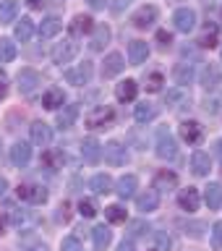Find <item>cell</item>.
Segmentation results:
<instances>
[{"mask_svg": "<svg viewBox=\"0 0 222 251\" xmlns=\"http://www.w3.org/2000/svg\"><path fill=\"white\" fill-rule=\"evenodd\" d=\"M154 152L160 160H173L178 154V141L173 136V131L168 126H160L157 128V136H154Z\"/></svg>", "mask_w": 222, "mask_h": 251, "instance_id": "6da1fadb", "label": "cell"}, {"mask_svg": "<svg viewBox=\"0 0 222 251\" xmlns=\"http://www.w3.org/2000/svg\"><path fill=\"white\" fill-rule=\"evenodd\" d=\"M115 121V113H113V107H107V105H99V107H94L92 113H86L84 118V123H86V128H92V131H97V128H110Z\"/></svg>", "mask_w": 222, "mask_h": 251, "instance_id": "7a4b0ae2", "label": "cell"}, {"mask_svg": "<svg viewBox=\"0 0 222 251\" xmlns=\"http://www.w3.org/2000/svg\"><path fill=\"white\" fill-rule=\"evenodd\" d=\"M102 157H105V162L110 165V168H121V165L128 162V149H125L123 141H107L105 147H102Z\"/></svg>", "mask_w": 222, "mask_h": 251, "instance_id": "3957f363", "label": "cell"}, {"mask_svg": "<svg viewBox=\"0 0 222 251\" xmlns=\"http://www.w3.org/2000/svg\"><path fill=\"white\" fill-rule=\"evenodd\" d=\"M92 74H94V66L89 60H84V63H78L76 68H68L66 71V81L68 84H74V86H86L92 81Z\"/></svg>", "mask_w": 222, "mask_h": 251, "instance_id": "277c9868", "label": "cell"}, {"mask_svg": "<svg viewBox=\"0 0 222 251\" xmlns=\"http://www.w3.org/2000/svg\"><path fill=\"white\" fill-rule=\"evenodd\" d=\"M76 55H78V42H74V39H63L52 47V63H58V66L71 63Z\"/></svg>", "mask_w": 222, "mask_h": 251, "instance_id": "5b68a950", "label": "cell"}, {"mask_svg": "<svg viewBox=\"0 0 222 251\" xmlns=\"http://www.w3.org/2000/svg\"><path fill=\"white\" fill-rule=\"evenodd\" d=\"M173 26H175L178 31H183V34H188V31L196 29V11L194 8H178L175 13H173Z\"/></svg>", "mask_w": 222, "mask_h": 251, "instance_id": "8992f818", "label": "cell"}, {"mask_svg": "<svg viewBox=\"0 0 222 251\" xmlns=\"http://www.w3.org/2000/svg\"><path fill=\"white\" fill-rule=\"evenodd\" d=\"M16 81H19L21 94H31V92H37L39 84H42V76H39V71H34V68H21L19 76H16Z\"/></svg>", "mask_w": 222, "mask_h": 251, "instance_id": "52a82bcc", "label": "cell"}, {"mask_svg": "<svg viewBox=\"0 0 222 251\" xmlns=\"http://www.w3.org/2000/svg\"><path fill=\"white\" fill-rule=\"evenodd\" d=\"M199 204H201V194H199V188H194V186H188V188H180L178 191V207L183 209V212H196L199 209Z\"/></svg>", "mask_w": 222, "mask_h": 251, "instance_id": "ba28073f", "label": "cell"}, {"mask_svg": "<svg viewBox=\"0 0 222 251\" xmlns=\"http://www.w3.org/2000/svg\"><path fill=\"white\" fill-rule=\"evenodd\" d=\"M136 188H139V178L133 176V173H125V176H121V178L115 180L113 191L125 201V199H133V196H136Z\"/></svg>", "mask_w": 222, "mask_h": 251, "instance_id": "9c48e42d", "label": "cell"}, {"mask_svg": "<svg viewBox=\"0 0 222 251\" xmlns=\"http://www.w3.org/2000/svg\"><path fill=\"white\" fill-rule=\"evenodd\" d=\"M136 209L141 215H152V212L160 209V194L154 188H147V191L136 194Z\"/></svg>", "mask_w": 222, "mask_h": 251, "instance_id": "30bf717a", "label": "cell"}, {"mask_svg": "<svg viewBox=\"0 0 222 251\" xmlns=\"http://www.w3.org/2000/svg\"><path fill=\"white\" fill-rule=\"evenodd\" d=\"M157 19H160V11H157V5H141L139 11L131 16V21H133V26H136V29L154 26Z\"/></svg>", "mask_w": 222, "mask_h": 251, "instance_id": "8fae6325", "label": "cell"}, {"mask_svg": "<svg viewBox=\"0 0 222 251\" xmlns=\"http://www.w3.org/2000/svg\"><path fill=\"white\" fill-rule=\"evenodd\" d=\"M180 139L188 141L191 147L201 144V139H204V126H201L199 121H183V123H180Z\"/></svg>", "mask_w": 222, "mask_h": 251, "instance_id": "7c38bea8", "label": "cell"}, {"mask_svg": "<svg viewBox=\"0 0 222 251\" xmlns=\"http://www.w3.org/2000/svg\"><path fill=\"white\" fill-rule=\"evenodd\" d=\"M222 81V71L215 66V63H207L201 68V76H199V84L204 86V92H215Z\"/></svg>", "mask_w": 222, "mask_h": 251, "instance_id": "4fadbf2b", "label": "cell"}, {"mask_svg": "<svg viewBox=\"0 0 222 251\" xmlns=\"http://www.w3.org/2000/svg\"><path fill=\"white\" fill-rule=\"evenodd\" d=\"M19 199L29 201V204H45L47 201V188L34 186V183H24V186H19Z\"/></svg>", "mask_w": 222, "mask_h": 251, "instance_id": "5bb4252c", "label": "cell"}, {"mask_svg": "<svg viewBox=\"0 0 222 251\" xmlns=\"http://www.w3.org/2000/svg\"><path fill=\"white\" fill-rule=\"evenodd\" d=\"M154 191L157 194H170V191H175V188H178V176H175V173H173V170H160V173H157V176H154Z\"/></svg>", "mask_w": 222, "mask_h": 251, "instance_id": "9a60e30c", "label": "cell"}, {"mask_svg": "<svg viewBox=\"0 0 222 251\" xmlns=\"http://www.w3.org/2000/svg\"><path fill=\"white\" fill-rule=\"evenodd\" d=\"M31 128V144H37V147H50V141H52V128L47 126L45 121H34L29 126Z\"/></svg>", "mask_w": 222, "mask_h": 251, "instance_id": "2e32d148", "label": "cell"}, {"mask_svg": "<svg viewBox=\"0 0 222 251\" xmlns=\"http://www.w3.org/2000/svg\"><path fill=\"white\" fill-rule=\"evenodd\" d=\"M110 37H113V31H110L107 24H99V26H94V29H92V39H89V50H92V52L105 50L107 42H110Z\"/></svg>", "mask_w": 222, "mask_h": 251, "instance_id": "e0dca14e", "label": "cell"}, {"mask_svg": "<svg viewBox=\"0 0 222 251\" xmlns=\"http://www.w3.org/2000/svg\"><path fill=\"white\" fill-rule=\"evenodd\" d=\"M31 160V144H26V141H16V144L11 147V162L13 168H26Z\"/></svg>", "mask_w": 222, "mask_h": 251, "instance_id": "ac0fdd59", "label": "cell"}, {"mask_svg": "<svg viewBox=\"0 0 222 251\" xmlns=\"http://www.w3.org/2000/svg\"><path fill=\"white\" fill-rule=\"evenodd\" d=\"M212 170V157L207 152H201V149H196V152L191 154V173L199 178H207Z\"/></svg>", "mask_w": 222, "mask_h": 251, "instance_id": "d6986e66", "label": "cell"}, {"mask_svg": "<svg viewBox=\"0 0 222 251\" xmlns=\"http://www.w3.org/2000/svg\"><path fill=\"white\" fill-rule=\"evenodd\" d=\"M92 29H94V19H92V16H84V13L74 16V21L68 24V31H71V37H74V39L89 34Z\"/></svg>", "mask_w": 222, "mask_h": 251, "instance_id": "ffe728a7", "label": "cell"}, {"mask_svg": "<svg viewBox=\"0 0 222 251\" xmlns=\"http://www.w3.org/2000/svg\"><path fill=\"white\" fill-rule=\"evenodd\" d=\"M125 68V58L121 52H110L107 58H105V63H102V76L105 78H113V76H118L121 71Z\"/></svg>", "mask_w": 222, "mask_h": 251, "instance_id": "44dd1931", "label": "cell"}, {"mask_svg": "<svg viewBox=\"0 0 222 251\" xmlns=\"http://www.w3.org/2000/svg\"><path fill=\"white\" fill-rule=\"evenodd\" d=\"M149 58V45L144 39H133L128 45V63L131 66H141V63H147Z\"/></svg>", "mask_w": 222, "mask_h": 251, "instance_id": "7402d4cb", "label": "cell"}, {"mask_svg": "<svg viewBox=\"0 0 222 251\" xmlns=\"http://www.w3.org/2000/svg\"><path fill=\"white\" fill-rule=\"evenodd\" d=\"M81 157H84L86 162H92V165L99 162V160H102V144H99L94 136L84 139V141H81Z\"/></svg>", "mask_w": 222, "mask_h": 251, "instance_id": "603a6c76", "label": "cell"}, {"mask_svg": "<svg viewBox=\"0 0 222 251\" xmlns=\"http://www.w3.org/2000/svg\"><path fill=\"white\" fill-rule=\"evenodd\" d=\"M89 188L94 194H99V196H105V194H110L115 188V180L107 176V173H97V176H92L89 178Z\"/></svg>", "mask_w": 222, "mask_h": 251, "instance_id": "cb8c5ba5", "label": "cell"}, {"mask_svg": "<svg viewBox=\"0 0 222 251\" xmlns=\"http://www.w3.org/2000/svg\"><path fill=\"white\" fill-rule=\"evenodd\" d=\"M180 230H183V235H188V238L199 241V238L207 235L209 225L204 223V220H186V223H180Z\"/></svg>", "mask_w": 222, "mask_h": 251, "instance_id": "d4e9b609", "label": "cell"}, {"mask_svg": "<svg viewBox=\"0 0 222 251\" xmlns=\"http://www.w3.org/2000/svg\"><path fill=\"white\" fill-rule=\"evenodd\" d=\"M63 105H66V94H63V89H58V86H50V89L42 94V107L45 110H60Z\"/></svg>", "mask_w": 222, "mask_h": 251, "instance_id": "484cf974", "label": "cell"}, {"mask_svg": "<svg viewBox=\"0 0 222 251\" xmlns=\"http://www.w3.org/2000/svg\"><path fill=\"white\" fill-rule=\"evenodd\" d=\"M204 204L209 207V212L222 209V183H209L204 188Z\"/></svg>", "mask_w": 222, "mask_h": 251, "instance_id": "4316f807", "label": "cell"}, {"mask_svg": "<svg viewBox=\"0 0 222 251\" xmlns=\"http://www.w3.org/2000/svg\"><path fill=\"white\" fill-rule=\"evenodd\" d=\"M136 94H139V84L133 81V78H125V81H121L115 86V97L121 102H133Z\"/></svg>", "mask_w": 222, "mask_h": 251, "instance_id": "83f0119b", "label": "cell"}, {"mask_svg": "<svg viewBox=\"0 0 222 251\" xmlns=\"http://www.w3.org/2000/svg\"><path fill=\"white\" fill-rule=\"evenodd\" d=\"M60 29H63V21L58 19V16H47V19L39 24V37H42V39H52V37L60 34Z\"/></svg>", "mask_w": 222, "mask_h": 251, "instance_id": "f1b7e54d", "label": "cell"}, {"mask_svg": "<svg viewBox=\"0 0 222 251\" xmlns=\"http://www.w3.org/2000/svg\"><path fill=\"white\" fill-rule=\"evenodd\" d=\"M173 78H175V84L178 86H188L194 81V63H186V60H180L175 71H173Z\"/></svg>", "mask_w": 222, "mask_h": 251, "instance_id": "f546056e", "label": "cell"}, {"mask_svg": "<svg viewBox=\"0 0 222 251\" xmlns=\"http://www.w3.org/2000/svg\"><path fill=\"white\" fill-rule=\"evenodd\" d=\"M133 118H136L139 126L152 123L157 118V105H152V102H141V105H136V110H133Z\"/></svg>", "mask_w": 222, "mask_h": 251, "instance_id": "4dcf8cb0", "label": "cell"}, {"mask_svg": "<svg viewBox=\"0 0 222 251\" xmlns=\"http://www.w3.org/2000/svg\"><path fill=\"white\" fill-rule=\"evenodd\" d=\"M92 238H94V249L97 251H105L110 246V241H113V230H110L107 225H97L92 230Z\"/></svg>", "mask_w": 222, "mask_h": 251, "instance_id": "1f68e13d", "label": "cell"}, {"mask_svg": "<svg viewBox=\"0 0 222 251\" xmlns=\"http://www.w3.org/2000/svg\"><path fill=\"white\" fill-rule=\"evenodd\" d=\"M16 13H19V0H0V24L16 21Z\"/></svg>", "mask_w": 222, "mask_h": 251, "instance_id": "d6a6232c", "label": "cell"}, {"mask_svg": "<svg viewBox=\"0 0 222 251\" xmlns=\"http://www.w3.org/2000/svg\"><path fill=\"white\" fill-rule=\"evenodd\" d=\"M105 217H107V223L121 225V223L128 220V212H125L123 204H110V207H105Z\"/></svg>", "mask_w": 222, "mask_h": 251, "instance_id": "836d02e7", "label": "cell"}, {"mask_svg": "<svg viewBox=\"0 0 222 251\" xmlns=\"http://www.w3.org/2000/svg\"><path fill=\"white\" fill-rule=\"evenodd\" d=\"M16 39H19V42H29L31 37H34V24H31V19H26V16H24V19L16 24Z\"/></svg>", "mask_w": 222, "mask_h": 251, "instance_id": "e575fe53", "label": "cell"}, {"mask_svg": "<svg viewBox=\"0 0 222 251\" xmlns=\"http://www.w3.org/2000/svg\"><path fill=\"white\" fill-rule=\"evenodd\" d=\"M16 42L11 37H0V63H11L16 60Z\"/></svg>", "mask_w": 222, "mask_h": 251, "instance_id": "d590c367", "label": "cell"}, {"mask_svg": "<svg viewBox=\"0 0 222 251\" xmlns=\"http://www.w3.org/2000/svg\"><path fill=\"white\" fill-rule=\"evenodd\" d=\"M76 115H78L76 105H63V110L58 113V126H60V128H71L74 121H76Z\"/></svg>", "mask_w": 222, "mask_h": 251, "instance_id": "8d00e7d4", "label": "cell"}, {"mask_svg": "<svg viewBox=\"0 0 222 251\" xmlns=\"http://www.w3.org/2000/svg\"><path fill=\"white\" fill-rule=\"evenodd\" d=\"M217 42H220V29H217V26H209V24H207V29H204L201 37H199V45H201V47H209V50H212V47H217Z\"/></svg>", "mask_w": 222, "mask_h": 251, "instance_id": "74e56055", "label": "cell"}, {"mask_svg": "<svg viewBox=\"0 0 222 251\" xmlns=\"http://www.w3.org/2000/svg\"><path fill=\"white\" fill-rule=\"evenodd\" d=\"M154 243H157V251H175V238H173L168 230H157Z\"/></svg>", "mask_w": 222, "mask_h": 251, "instance_id": "f35d334b", "label": "cell"}, {"mask_svg": "<svg viewBox=\"0 0 222 251\" xmlns=\"http://www.w3.org/2000/svg\"><path fill=\"white\" fill-rule=\"evenodd\" d=\"M97 212H99L97 201H94V199H89V196L78 201V215H81V217H94V215H97Z\"/></svg>", "mask_w": 222, "mask_h": 251, "instance_id": "ab89813d", "label": "cell"}, {"mask_svg": "<svg viewBox=\"0 0 222 251\" xmlns=\"http://www.w3.org/2000/svg\"><path fill=\"white\" fill-rule=\"evenodd\" d=\"M162 84H165V76L160 74V71H154V74L147 76V92H162Z\"/></svg>", "mask_w": 222, "mask_h": 251, "instance_id": "60d3db41", "label": "cell"}, {"mask_svg": "<svg viewBox=\"0 0 222 251\" xmlns=\"http://www.w3.org/2000/svg\"><path fill=\"white\" fill-rule=\"evenodd\" d=\"M149 230H152V225L144 223V220H133V223H131V235H133V238H147Z\"/></svg>", "mask_w": 222, "mask_h": 251, "instance_id": "b9f144b4", "label": "cell"}, {"mask_svg": "<svg viewBox=\"0 0 222 251\" xmlns=\"http://www.w3.org/2000/svg\"><path fill=\"white\" fill-rule=\"evenodd\" d=\"M60 251H84V243L76 238V235H66L60 241Z\"/></svg>", "mask_w": 222, "mask_h": 251, "instance_id": "7bdbcfd3", "label": "cell"}, {"mask_svg": "<svg viewBox=\"0 0 222 251\" xmlns=\"http://www.w3.org/2000/svg\"><path fill=\"white\" fill-rule=\"evenodd\" d=\"M212 249L215 251H222V220H217L215 225H212Z\"/></svg>", "mask_w": 222, "mask_h": 251, "instance_id": "ee69618b", "label": "cell"}, {"mask_svg": "<svg viewBox=\"0 0 222 251\" xmlns=\"http://www.w3.org/2000/svg\"><path fill=\"white\" fill-rule=\"evenodd\" d=\"M220 107H222V97H220V94H212V97L204 100V110H207L209 115L220 113Z\"/></svg>", "mask_w": 222, "mask_h": 251, "instance_id": "f6af8a7d", "label": "cell"}, {"mask_svg": "<svg viewBox=\"0 0 222 251\" xmlns=\"http://www.w3.org/2000/svg\"><path fill=\"white\" fill-rule=\"evenodd\" d=\"M157 45H160L162 50H168V47L173 45V34H170V31H165V29H160V31H157Z\"/></svg>", "mask_w": 222, "mask_h": 251, "instance_id": "bcb514c9", "label": "cell"}, {"mask_svg": "<svg viewBox=\"0 0 222 251\" xmlns=\"http://www.w3.org/2000/svg\"><path fill=\"white\" fill-rule=\"evenodd\" d=\"M42 160H45V165H47L50 170H58V168H60V165H58L60 154H58V152H45V157H42Z\"/></svg>", "mask_w": 222, "mask_h": 251, "instance_id": "7dc6e473", "label": "cell"}, {"mask_svg": "<svg viewBox=\"0 0 222 251\" xmlns=\"http://www.w3.org/2000/svg\"><path fill=\"white\" fill-rule=\"evenodd\" d=\"M118 251H136V246H133L131 238H123L121 243H118Z\"/></svg>", "mask_w": 222, "mask_h": 251, "instance_id": "c3c4849f", "label": "cell"}, {"mask_svg": "<svg viewBox=\"0 0 222 251\" xmlns=\"http://www.w3.org/2000/svg\"><path fill=\"white\" fill-rule=\"evenodd\" d=\"M5 94H8V76L0 74V100H3Z\"/></svg>", "mask_w": 222, "mask_h": 251, "instance_id": "681fc988", "label": "cell"}, {"mask_svg": "<svg viewBox=\"0 0 222 251\" xmlns=\"http://www.w3.org/2000/svg\"><path fill=\"white\" fill-rule=\"evenodd\" d=\"M89 5L94 8V11H99V8H105V5H107V0H89Z\"/></svg>", "mask_w": 222, "mask_h": 251, "instance_id": "f907efd6", "label": "cell"}, {"mask_svg": "<svg viewBox=\"0 0 222 251\" xmlns=\"http://www.w3.org/2000/svg\"><path fill=\"white\" fill-rule=\"evenodd\" d=\"M24 251H50L45 246V243H34V246H29V249H24Z\"/></svg>", "mask_w": 222, "mask_h": 251, "instance_id": "816d5d0a", "label": "cell"}, {"mask_svg": "<svg viewBox=\"0 0 222 251\" xmlns=\"http://www.w3.org/2000/svg\"><path fill=\"white\" fill-rule=\"evenodd\" d=\"M5 191H8V180L0 176V196H5Z\"/></svg>", "mask_w": 222, "mask_h": 251, "instance_id": "f5cc1de1", "label": "cell"}, {"mask_svg": "<svg viewBox=\"0 0 222 251\" xmlns=\"http://www.w3.org/2000/svg\"><path fill=\"white\" fill-rule=\"evenodd\" d=\"M26 3H29V8H42L45 0H26Z\"/></svg>", "mask_w": 222, "mask_h": 251, "instance_id": "db71d44e", "label": "cell"}, {"mask_svg": "<svg viewBox=\"0 0 222 251\" xmlns=\"http://www.w3.org/2000/svg\"><path fill=\"white\" fill-rule=\"evenodd\" d=\"M215 154L222 160V139H217V144H215Z\"/></svg>", "mask_w": 222, "mask_h": 251, "instance_id": "11a10c76", "label": "cell"}, {"mask_svg": "<svg viewBox=\"0 0 222 251\" xmlns=\"http://www.w3.org/2000/svg\"><path fill=\"white\" fill-rule=\"evenodd\" d=\"M0 147H3V139H0Z\"/></svg>", "mask_w": 222, "mask_h": 251, "instance_id": "9f6ffc18", "label": "cell"}, {"mask_svg": "<svg viewBox=\"0 0 222 251\" xmlns=\"http://www.w3.org/2000/svg\"><path fill=\"white\" fill-rule=\"evenodd\" d=\"M154 251H157V249H154Z\"/></svg>", "mask_w": 222, "mask_h": 251, "instance_id": "6f0895ef", "label": "cell"}]
</instances>
